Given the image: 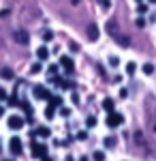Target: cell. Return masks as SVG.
I'll list each match as a JSON object with an SVG mask.
<instances>
[{"mask_svg": "<svg viewBox=\"0 0 156 161\" xmlns=\"http://www.w3.org/2000/svg\"><path fill=\"white\" fill-rule=\"evenodd\" d=\"M122 123H124V116H122L120 112H109L107 118H105V125H107V127H111V129L120 127Z\"/></svg>", "mask_w": 156, "mask_h": 161, "instance_id": "cell-1", "label": "cell"}, {"mask_svg": "<svg viewBox=\"0 0 156 161\" xmlns=\"http://www.w3.org/2000/svg\"><path fill=\"white\" fill-rule=\"evenodd\" d=\"M7 125H9V129H13V131H19V129L26 125V118H22L19 114H13V116H9Z\"/></svg>", "mask_w": 156, "mask_h": 161, "instance_id": "cell-2", "label": "cell"}, {"mask_svg": "<svg viewBox=\"0 0 156 161\" xmlns=\"http://www.w3.org/2000/svg\"><path fill=\"white\" fill-rule=\"evenodd\" d=\"M32 157H34V159L47 157V146H45V144H36V142H32Z\"/></svg>", "mask_w": 156, "mask_h": 161, "instance_id": "cell-3", "label": "cell"}, {"mask_svg": "<svg viewBox=\"0 0 156 161\" xmlns=\"http://www.w3.org/2000/svg\"><path fill=\"white\" fill-rule=\"evenodd\" d=\"M22 148H24L22 140H19L17 136H13L11 140H9V150H11V155H19V153H22Z\"/></svg>", "mask_w": 156, "mask_h": 161, "instance_id": "cell-4", "label": "cell"}, {"mask_svg": "<svg viewBox=\"0 0 156 161\" xmlns=\"http://www.w3.org/2000/svg\"><path fill=\"white\" fill-rule=\"evenodd\" d=\"M32 95H34L36 99H43V101H49V97H51V92L47 90V86H34L32 88Z\"/></svg>", "mask_w": 156, "mask_h": 161, "instance_id": "cell-5", "label": "cell"}, {"mask_svg": "<svg viewBox=\"0 0 156 161\" xmlns=\"http://www.w3.org/2000/svg\"><path fill=\"white\" fill-rule=\"evenodd\" d=\"M60 64L64 67V71H66V73H73V69H75V62H73L71 56H62V58H60Z\"/></svg>", "mask_w": 156, "mask_h": 161, "instance_id": "cell-6", "label": "cell"}, {"mask_svg": "<svg viewBox=\"0 0 156 161\" xmlns=\"http://www.w3.org/2000/svg\"><path fill=\"white\" fill-rule=\"evenodd\" d=\"M34 136H39V137H49L51 136V131H49L47 127H36L34 131H32V137Z\"/></svg>", "mask_w": 156, "mask_h": 161, "instance_id": "cell-7", "label": "cell"}, {"mask_svg": "<svg viewBox=\"0 0 156 161\" xmlns=\"http://www.w3.org/2000/svg\"><path fill=\"white\" fill-rule=\"evenodd\" d=\"M36 58H39V60H47V58H49V50L45 47V45L36 47Z\"/></svg>", "mask_w": 156, "mask_h": 161, "instance_id": "cell-8", "label": "cell"}, {"mask_svg": "<svg viewBox=\"0 0 156 161\" xmlns=\"http://www.w3.org/2000/svg\"><path fill=\"white\" fill-rule=\"evenodd\" d=\"M88 39H90V41H98V28H96L94 24L88 26Z\"/></svg>", "mask_w": 156, "mask_h": 161, "instance_id": "cell-9", "label": "cell"}, {"mask_svg": "<svg viewBox=\"0 0 156 161\" xmlns=\"http://www.w3.org/2000/svg\"><path fill=\"white\" fill-rule=\"evenodd\" d=\"M116 144H118V140H116V136H107L105 140H103V146H105V148H113Z\"/></svg>", "mask_w": 156, "mask_h": 161, "instance_id": "cell-10", "label": "cell"}, {"mask_svg": "<svg viewBox=\"0 0 156 161\" xmlns=\"http://www.w3.org/2000/svg\"><path fill=\"white\" fill-rule=\"evenodd\" d=\"M15 41L17 43H28V32L26 30H17L15 32Z\"/></svg>", "mask_w": 156, "mask_h": 161, "instance_id": "cell-11", "label": "cell"}, {"mask_svg": "<svg viewBox=\"0 0 156 161\" xmlns=\"http://www.w3.org/2000/svg\"><path fill=\"white\" fill-rule=\"evenodd\" d=\"M49 105H54V108H62V97H58V95L54 97V95H51V97H49Z\"/></svg>", "mask_w": 156, "mask_h": 161, "instance_id": "cell-12", "label": "cell"}, {"mask_svg": "<svg viewBox=\"0 0 156 161\" xmlns=\"http://www.w3.org/2000/svg\"><path fill=\"white\" fill-rule=\"evenodd\" d=\"M137 73V62H126V75H135Z\"/></svg>", "mask_w": 156, "mask_h": 161, "instance_id": "cell-13", "label": "cell"}, {"mask_svg": "<svg viewBox=\"0 0 156 161\" xmlns=\"http://www.w3.org/2000/svg\"><path fill=\"white\" fill-rule=\"evenodd\" d=\"M113 108H116L113 99H105V101H103V110H105V112H113Z\"/></svg>", "mask_w": 156, "mask_h": 161, "instance_id": "cell-14", "label": "cell"}, {"mask_svg": "<svg viewBox=\"0 0 156 161\" xmlns=\"http://www.w3.org/2000/svg\"><path fill=\"white\" fill-rule=\"evenodd\" d=\"M54 116H56V108H54V105H47V108H45V118L51 120Z\"/></svg>", "mask_w": 156, "mask_h": 161, "instance_id": "cell-15", "label": "cell"}, {"mask_svg": "<svg viewBox=\"0 0 156 161\" xmlns=\"http://www.w3.org/2000/svg\"><path fill=\"white\" fill-rule=\"evenodd\" d=\"M141 71H143L145 75H152L154 73V64H152V62H145L143 67H141Z\"/></svg>", "mask_w": 156, "mask_h": 161, "instance_id": "cell-16", "label": "cell"}, {"mask_svg": "<svg viewBox=\"0 0 156 161\" xmlns=\"http://www.w3.org/2000/svg\"><path fill=\"white\" fill-rule=\"evenodd\" d=\"M98 7H101L103 11H109V9H111V0H98Z\"/></svg>", "mask_w": 156, "mask_h": 161, "instance_id": "cell-17", "label": "cell"}, {"mask_svg": "<svg viewBox=\"0 0 156 161\" xmlns=\"http://www.w3.org/2000/svg\"><path fill=\"white\" fill-rule=\"evenodd\" d=\"M41 71H43V64H41V62H34V64L30 67V73H32V75H34V73H41Z\"/></svg>", "mask_w": 156, "mask_h": 161, "instance_id": "cell-18", "label": "cell"}, {"mask_svg": "<svg viewBox=\"0 0 156 161\" xmlns=\"http://www.w3.org/2000/svg\"><path fill=\"white\" fill-rule=\"evenodd\" d=\"M0 77H4V80H13V71H11V69H2V71H0Z\"/></svg>", "mask_w": 156, "mask_h": 161, "instance_id": "cell-19", "label": "cell"}, {"mask_svg": "<svg viewBox=\"0 0 156 161\" xmlns=\"http://www.w3.org/2000/svg\"><path fill=\"white\" fill-rule=\"evenodd\" d=\"M109 64H111L113 69H118V67H120V58H118V56H109Z\"/></svg>", "mask_w": 156, "mask_h": 161, "instance_id": "cell-20", "label": "cell"}, {"mask_svg": "<svg viewBox=\"0 0 156 161\" xmlns=\"http://www.w3.org/2000/svg\"><path fill=\"white\" fill-rule=\"evenodd\" d=\"M92 159L94 161H105V153H103V150H96L94 155H92Z\"/></svg>", "mask_w": 156, "mask_h": 161, "instance_id": "cell-21", "label": "cell"}, {"mask_svg": "<svg viewBox=\"0 0 156 161\" xmlns=\"http://www.w3.org/2000/svg\"><path fill=\"white\" fill-rule=\"evenodd\" d=\"M86 127H88V129H92V127H96V118H94V116L86 118Z\"/></svg>", "mask_w": 156, "mask_h": 161, "instance_id": "cell-22", "label": "cell"}, {"mask_svg": "<svg viewBox=\"0 0 156 161\" xmlns=\"http://www.w3.org/2000/svg\"><path fill=\"white\" fill-rule=\"evenodd\" d=\"M43 41H54V30H45L43 32Z\"/></svg>", "mask_w": 156, "mask_h": 161, "instance_id": "cell-23", "label": "cell"}, {"mask_svg": "<svg viewBox=\"0 0 156 161\" xmlns=\"http://www.w3.org/2000/svg\"><path fill=\"white\" fill-rule=\"evenodd\" d=\"M9 99V92H7V90H4V88L0 86V103H4V101Z\"/></svg>", "mask_w": 156, "mask_h": 161, "instance_id": "cell-24", "label": "cell"}, {"mask_svg": "<svg viewBox=\"0 0 156 161\" xmlns=\"http://www.w3.org/2000/svg\"><path fill=\"white\" fill-rule=\"evenodd\" d=\"M47 73L49 75H58V64H49V67H47Z\"/></svg>", "mask_w": 156, "mask_h": 161, "instance_id": "cell-25", "label": "cell"}, {"mask_svg": "<svg viewBox=\"0 0 156 161\" xmlns=\"http://www.w3.org/2000/svg\"><path fill=\"white\" fill-rule=\"evenodd\" d=\"M7 103H9V105H13V108H15V105H19V101H17V97H15V95H11V97L7 99Z\"/></svg>", "mask_w": 156, "mask_h": 161, "instance_id": "cell-26", "label": "cell"}, {"mask_svg": "<svg viewBox=\"0 0 156 161\" xmlns=\"http://www.w3.org/2000/svg\"><path fill=\"white\" fill-rule=\"evenodd\" d=\"M135 24H137V28H145V24H148V22H145L143 17H137V19H135Z\"/></svg>", "mask_w": 156, "mask_h": 161, "instance_id": "cell-27", "label": "cell"}, {"mask_svg": "<svg viewBox=\"0 0 156 161\" xmlns=\"http://www.w3.org/2000/svg\"><path fill=\"white\" fill-rule=\"evenodd\" d=\"M137 11H139V13H145V11H148V4H143V2H137Z\"/></svg>", "mask_w": 156, "mask_h": 161, "instance_id": "cell-28", "label": "cell"}, {"mask_svg": "<svg viewBox=\"0 0 156 161\" xmlns=\"http://www.w3.org/2000/svg\"><path fill=\"white\" fill-rule=\"evenodd\" d=\"M128 97V90L126 88H120V99H126Z\"/></svg>", "mask_w": 156, "mask_h": 161, "instance_id": "cell-29", "label": "cell"}, {"mask_svg": "<svg viewBox=\"0 0 156 161\" xmlns=\"http://www.w3.org/2000/svg\"><path fill=\"white\" fill-rule=\"evenodd\" d=\"M60 114L62 116H71V110L69 108H60Z\"/></svg>", "mask_w": 156, "mask_h": 161, "instance_id": "cell-30", "label": "cell"}, {"mask_svg": "<svg viewBox=\"0 0 156 161\" xmlns=\"http://www.w3.org/2000/svg\"><path fill=\"white\" fill-rule=\"evenodd\" d=\"M77 140H88V133H86V131H79V133H77Z\"/></svg>", "mask_w": 156, "mask_h": 161, "instance_id": "cell-31", "label": "cell"}, {"mask_svg": "<svg viewBox=\"0 0 156 161\" xmlns=\"http://www.w3.org/2000/svg\"><path fill=\"white\" fill-rule=\"evenodd\" d=\"M2 116H4V105L0 103V118H2Z\"/></svg>", "mask_w": 156, "mask_h": 161, "instance_id": "cell-32", "label": "cell"}, {"mask_svg": "<svg viewBox=\"0 0 156 161\" xmlns=\"http://www.w3.org/2000/svg\"><path fill=\"white\" fill-rule=\"evenodd\" d=\"M41 161H54V159H51V157H43Z\"/></svg>", "mask_w": 156, "mask_h": 161, "instance_id": "cell-33", "label": "cell"}, {"mask_svg": "<svg viewBox=\"0 0 156 161\" xmlns=\"http://www.w3.org/2000/svg\"><path fill=\"white\" fill-rule=\"evenodd\" d=\"M79 161H88V157H86V155H84V157H81V159H79Z\"/></svg>", "mask_w": 156, "mask_h": 161, "instance_id": "cell-34", "label": "cell"}, {"mask_svg": "<svg viewBox=\"0 0 156 161\" xmlns=\"http://www.w3.org/2000/svg\"><path fill=\"white\" fill-rule=\"evenodd\" d=\"M64 161H75V159H73V157H66V159H64Z\"/></svg>", "mask_w": 156, "mask_h": 161, "instance_id": "cell-35", "label": "cell"}, {"mask_svg": "<svg viewBox=\"0 0 156 161\" xmlns=\"http://www.w3.org/2000/svg\"><path fill=\"white\" fill-rule=\"evenodd\" d=\"M148 2H150V4H156V0H148Z\"/></svg>", "mask_w": 156, "mask_h": 161, "instance_id": "cell-36", "label": "cell"}, {"mask_svg": "<svg viewBox=\"0 0 156 161\" xmlns=\"http://www.w3.org/2000/svg\"><path fill=\"white\" fill-rule=\"evenodd\" d=\"M4 161H11V159H4Z\"/></svg>", "mask_w": 156, "mask_h": 161, "instance_id": "cell-37", "label": "cell"}, {"mask_svg": "<svg viewBox=\"0 0 156 161\" xmlns=\"http://www.w3.org/2000/svg\"><path fill=\"white\" fill-rule=\"evenodd\" d=\"M137 2H141V0H137Z\"/></svg>", "mask_w": 156, "mask_h": 161, "instance_id": "cell-38", "label": "cell"}]
</instances>
